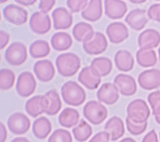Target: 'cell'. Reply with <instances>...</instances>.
I'll list each match as a JSON object with an SVG mask.
<instances>
[{"label":"cell","instance_id":"10","mask_svg":"<svg viewBox=\"0 0 160 142\" xmlns=\"http://www.w3.org/2000/svg\"><path fill=\"white\" fill-rule=\"evenodd\" d=\"M31 30L38 35H44L49 32L51 28L49 16L41 12H36L32 15L30 19Z\"/></svg>","mask_w":160,"mask_h":142},{"label":"cell","instance_id":"24","mask_svg":"<svg viewBox=\"0 0 160 142\" xmlns=\"http://www.w3.org/2000/svg\"><path fill=\"white\" fill-rule=\"evenodd\" d=\"M114 61L117 68L121 71L129 72L134 66L135 60L131 53L127 50H119L116 53Z\"/></svg>","mask_w":160,"mask_h":142},{"label":"cell","instance_id":"13","mask_svg":"<svg viewBox=\"0 0 160 142\" xmlns=\"http://www.w3.org/2000/svg\"><path fill=\"white\" fill-rule=\"evenodd\" d=\"M140 87L146 90H152L160 86V71L152 69L140 73L138 77Z\"/></svg>","mask_w":160,"mask_h":142},{"label":"cell","instance_id":"34","mask_svg":"<svg viewBox=\"0 0 160 142\" xmlns=\"http://www.w3.org/2000/svg\"><path fill=\"white\" fill-rule=\"evenodd\" d=\"M16 76L12 71L2 69L0 71V88L2 90L10 89L14 86Z\"/></svg>","mask_w":160,"mask_h":142},{"label":"cell","instance_id":"12","mask_svg":"<svg viewBox=\"0 0 160 142\" xmlns=\"http://www.w3.org/2000/svg\"><path fill=\"white\" fill-rule=\"evenodd\" d=\"M113 81L122 95L131 96L136 94L137 85L135 80L132 76L120 74L115 77Z\"/></svg>","mask_w":160,"mask_h":142},{"label":"cell","instance_id":"41","mask_svg":"<svg viewBox=\"0 0 160 142\" xmlns=\"http://www.w3.org/2000/svg\"><path fill=\"white\" fill-rule=\"evenodd\" d=\"M110 134L106 131H101L93 136L88 142H109Z\"/></svg>","mask_w":160,"mask_h":142},{"label":"cell","instance_id":"14","mask_svg":"<svg viewBox=\"0 0 160 142\" xmlns=\"http://www.w3.org/2000/svg\"><path fill=\"white\" fill-rule=\"evenodd\" d=\"M33 72L37 79L42 82L51 81L55 74L54 66L48 60L37 61L34 65Z\"/></svg>","mask_w":160,"mask_h":142},{"label":"cell","instance_id":"28","mask_svg":"<svg viewBox=\"0 0 160 142\" xmlns=\"http://www.w3.org/2000/svg\"><path fill=\"white\" fill-rule=\"evenodd\" d=\"M94 33L92 26L85 22L77 23L72 29L73 37L78 42H84L91 38Z\"/></svg>","mask_w":160,"mask_h":142},{"label":"cell","instance_id":"39","mask_svg":"<svg viewBox=\"0 0 160 142\" xmlns=\"http://www.w3.org/2000/svg\"><path fill=\"white\" fill-rule=\"evenodd\" d=\"M148 16L150 19L160 22V3L151 5L148 10Z\"/></svg>","mask_w":160,"mask_h":142},{"label":"cell","instance_id":"26","mask_svg":"<svg viewBox=\"0 0 160 142\" xmlns=\"http://www.w3.org/2000/svg\"><path fill=\"white\" fill-rule=\"evenodd\" d=\"M51 44L55 50L57 51H63L69 49L71 47L72 44V38L69 33L60 32L52 36Z\"/></svg>","mask_w":160,"mask_h":142},{"label":"cell","instance_id":"49","mask_svg":"<svg viewBox=\"0 0 160 142\" xmlns=\"http://www.w3.org/2000/svg\"><path fill=\"white\" fill-rule=\"evenodd\" d=\"M129 2L131 3H139V4L145 2V1H129Z\"/></svg>","mask_w":160,"mask_h":142},{"label":"cell","instance_id":"43","mask_svg":"<svg viewBox=\"0 0 160 142\" xmlns=\"http://www.w3.org/2000/svg\"><path fill=\"white\" fill-rule=\"evenodd\" d=\"M142 142H159L157 134L154 130H151L143 138Z\"/></svg>","mask_w":160,"mask_h":142},{"label":"cell","instance_id":"40","mask_svg":"<svg viewBox=\"0 0 160 142\" xmlns=\"http://www.w3.org/2000/svg\"><path fill=\"white\" fill-rule=\"evenodd\" d=\"M56 2L54 0H41L39 2L38 8L41 12L46 14L55 6Z\"/></svg>","mask_w":160,"mask_h":142},{"label":"cell","instance_id":"37","mask_svg":"<svg viewBox=\"0 0 160 142\" xmlns=\"http://www.w3.org/2000/svg\"><path fill=\"white\" fill-rule=\"evenodd\" d=\"M148 102L154 116L160 115V91L151 92L148 96Z\"/></svg>","mask_w":160,"mask_h":142},{"label":"cell","instance_id":"8","mask_svg":"<svg viewBox=\"0 0 160 142\" xmlns=\"http://www.w3.org/2000/svg\"><path fill=\"white\" fill-rule=\"evenodd\" d=\"M36 86V80L30 72H23L18 76L16 90L21 97H28L32 95L35 92Z\"/></svg>","mask_w":160,"mask_h":142},{"label":"cell","instance_id":"38","mask_svg":"<svg viewBox=\"0 0 160 142\" xmlns=\"http://www.w3.org/2000/svg\"><path fill=\"white\" fill-rule=\"evenodd\" d=\"M88 3L87 0H68L67 1V5L72 13L79 12L85 8Z\"/></svg>","mask_w":160,"mask_h":142},{"label":"cell","instance_id":"16","mask_svg":"<svg viewBox=\"0 0 160 142\" xmlns=\"http://www.w3.org/2000/svg\"><path fill=\"white\" fill-rule=\"evenodd\" d=\"M106 32L110 41L113 44L121 43L129 37L128 29L121 22L111 23L108 26Z\"/></svg>","mask_w":160,"mask_h":142},{"label":"cell","instance_id":"20","mask_svg":"<svg viewBox=\"0 0 160 142\" xmlns=\"http://www.w3.org/2000/svg\"><path fill=\"white\" fill-rule=\"evenodd\" d=\"M138 42L140 49H152L160 44V33L154 29L145 30L139 35Z\"/></svg>","mask_w":160,"mask_h":142},{"label":"cell","instance_id":"36","mask_svg":"<svg viewBox=\"0 0 160 142\" xmlns=\"http://www.w3.org/2000/svg\"><path fill=\"white\" fill-rule=\"evenodd\" d=\"M126 127L128 131L132 135L138 136L145 132L148 127V122L143 124H137L132 121L128 117L126 119Z\"/></svg>","mask_w":160,"mask_h":142},{"label":"cell","instance_id":"47","mask_svg":"<svg viewBox=\"0 0 160 142\" xmlns=\"http://www.w3.org/2000/svg\"><path fill=\"white\" fill-rule=\"evenodd\" d=\"M119 142H137L134 139L131 138H126L120 141Z\"/></svg>","mask_w":160,"mask_h":142},{"label":"cell","instance_id":"1","mask_svg":"<svg viewBox=\"0 0 160 142\" xmlns=\"http://www.w3.org/2000/svg\"><path fill=\"white\" fill-rule=\"evenodd\" d=\"M61 94L66 104L72 106L82 105L86 100V93L84 89L73 81L64 83L61 89Z\"/></svg>","mask_w":160,"mask_h":142},{"label":"cell","instance_id":"33","mask_svg":"<svg viewBox=\"0 0 160 142\" xmlns=\"http://www.w3.org/2000/svg\"><path fill=\"white\" fill-rule=\"evenodd\" d=\"M92 127L84 120L82 119L73 130L74 138L79 142L86 141L92 135Z\"/></svg>","mask_w":160,"mask_h":142},{"label":"cell","instance_id":"21","mask_svg":"<svg viewBox=\"0 0 160 142\" xmlns=\"http://www.w3.org/2000/svg\"><path fill=\"white\" fill-rule=\"evenodd\" d=\"M125 21L133 30L140 31L145 28L148 22L146 11L140 8L132 10L126 16Z\"/></svg>","mask_w":160,"mask_h":142},{"label":"cell","instance_id":"25","mask_svg":"<svg viewBox=\"0 0 160 142\" xmlns=\"http://www.w3.org/2000/svg\"><path fill=\"white\" fill-rule=\"evenodd\" d=\"M52 130V125L49 120L46 117H41L36 119L33 124L32 132L38 139H45Z\"/></svg>","mask_w":160,"mask_h":142},{"label":"cell","instance_id":"2","mask_svg":"<svg viewBox=\"0 0 160 142\" xmlns=\"http://www.w3.org/2000/svg\"><path fill=\"white\" fill-rule=\"evenodd\" d=\"M56 66L58 73L64 77H71L76 74L81 67V60L78 55L72 53L60 55L56 60Z\"/></svg>","mask_w":160,"mask_h":142},{"label":"cell","instance_id":"23","mask_svg":"<svg viewBox=\"0 0 160 142\" xmlns=\"http://www.w3.org/2000/svg\"><path fill=\"white\" fill-rule=\"evenodd\" d=\"M102 14V2L100 0H91L82 12V17L90 22L98 21Z\"/></svg>","mask_w":160,"mask_h":142},{"label":"cell","instance_id":"17","mask_svg":"<svg viewBox=\"0 0 160 142\" xmlns=\"http://www.w3.org/2000/svg\"><path fill=\"white\" fill-rule=\"evenodd\" d=\"M119 90L115 84L105 83L101 85L98 91L97 97L100 102L106 105H114L119 98Z\"/></svg>","mask_w":160,"mask_h":142},{"label":"cell","instance_id":"3","mask_svg":"<svg viewBox=\"0 0 160 142\" xmlns=\"http://www.w3.org/2000/svg\"><path fill=\"white\" fill-rule=\"evenodd\" d=\"M128 117L137 124H143L148 121L150 114V109L147 102L140 99L131 101L127 108Z\"/></svg>","mask_w":160,"mask_h":142},{"label":"cell","instance_id":"7","mask_svg":"<svg viewBox=\"0 0 160 142\" xmlns=\"http://www.w3.org/2000/svg\"><path fill=\"white\" fill-rule=\"evenodd\" d=\"M10 132L17 135H21L27 132L30 127V120L23 113L17 112L11 115L7 121Z\"/></svg>","mask_w":160,"mask_h":142},{"label":"cell","instance_id":"48","mask_svg":"<svg viewBox=\"0 0 160 142\" xmlns=\"http://www.w3.org/2000/svg\"><path fill=\"white\" fill-rule=\"evenodd\" d=\"M155 120L158 124H160V115L155 116Z\"/></svg>","mask_w":160,"mask_h":142},{"label":"cell","instance_id":"11","mask_svg":"<svg viewBox=\"0 0 160 142\" xmlns=\"http://www.w3.org/2000/svg\"><path fill=\"white\" fill-rule=\"evenodd\" d=\"M48 105V100L45 95H35L26 102L25 110L30 116L35 118L42 113H46Z\"/></svg>","mask_w":160,"mask_h":142},{"label":"cell","instance_id":"44","mask_svg":"<svg viewBox=\"0 0 160 142\" xmlns=\"http://www.w3.org/2000/svg\"><path fill=\"white\" fill-rule=\"evenodd\" d=\"M0 130H1V131H0V132H1V140H0V142H5L7 137V131L5 125L2 122L0 124Z\"/></svg>","mask_w":160,"mask_h":142},{"label":"cell","instance_id":"45","mask_svg":"<svg viewBox=\"0 0 160 142\" xmlns=\"http://www.w3.org/2000/svg\"><path fill=\"white\" fill-rule=\"evenodd\" d=\"M16 2L24 6H30L34 5L37 1L36 0H16Z\"/></svg>","mask_w":160,"mask_h":142},{"label":"cell","instance_id":"51","mask_svg":"<svg viewBox=\"0 0 160 142\" xmlns=\"http://www.w3.org/2000/svg\"><path fill=\"white\" fill-rule=\"evenodd\" d=\"M159 137H160V133H159Z\"/></svg>","mask_w":160,"mask_h":142},{"label":"cell","instance_id":"50","mask_svg":"<svg viewBox=\"0 0 160 142\" xmlns=\"http://www.w3.org/2000/svg\"><path fill=\"white\" fill-rule=\"evenodd\" d=\"M158 53H159V60H160V47L158 49Z\"/></svg>","mask_w":160,"mask_h":142},{"label":"cell","instance_id":"4","mask_svg":"<svg viewBox=\"0 0 160 142\" xmlns=\"http://www.w3.org/2000/svg\"><path fill=\"white\" fill-rule=\"evenodd\" d=\"M83 115L91 124L99 125L107 118L108 111L101 102L90 100L83 107Z\"/></svg>","mask_w":160,"mask_h":142},{"label":"cell","instance_id":"42","mask_svg":"<svg viewBox=\"0 0 160 142\" xmlns=\"http://www.w3.org/2000/svg\"><path fill=\"white\" fill-rule=\"evenodd\" d=\"M10 39L9 35L5 31H0V48L4 49L8 44Z\"/></svg>","mask_w":160,"mask_h":142},{"label":"cell","instance_id":"46","mask_svg":"<svg viewBox=\"0 0 160 142\" xmlns=\"http://www.w3.org/2000/svg\"><path fill=\"white\" fill-rule=\"evenodd\" d=\"M11 142H30V141L26 138L18 137V138H14L13 140H12Z\"/></svg>","mask_w":160,"mask_h":142},{"label":"cell","instance_id":"5","mask_svg":"<svg viewBox=\"0 0 160 142\" xmlns=\"http://www.w3.org/2000/svg\"><path fill=\"white\" fill-rule=\"evenodd\" d=\"M5 57L10 65L13 66H21L28 58L27 49L21 42H13L7 49Z\"/></svg>","mask_w":160,"mask_h":142},{"label":"cell","instance_id":"6","mask_svg":"<svg viewBox=\"0 0 160 142\" xmlns=\"http://www.w3.org/2000/svg\"><path fill=\"white\" fill-rule=\"evenodd\" d=\"M108 47V41L105 35L101 32H95L89 39L85 41L83 47L90 55H98L104 53Z\"/></svg>","mask_w":160,"mask_h":142},{"label":"cell","instance_id":"30","mask_svg":"<svg viewBox=\"0 0 160 142\" xmlns=\"http://www.w3.org/2000/svg\"><path fill=\"white\" fill-rule=\"evenodd\" d=\"M112 62L106 57L101 56L96 58L91 62L90 67L99 76H108L112 69Z\"/></svg>","mask_w":160,"mask_h":142},{"label":"cell","instance_id":"19","mask_svg":"<svg viewBox=\"0 0 160 142\" xmlns=\"http://www.w3.org/2000/svg\"><path fill=\"white\" fill-rule=\"evenodd\" d=\"M78 81L89 90L97 89L101 82V76H99L91 67L82 69L78 76Z\"/></svg>","mask_w":160,"mask_h":142},{"label":"cell","instance_id":"22","mask_svg":"<svg viewBox=\"0 0 160 142\" xmlns=\"http://www.w3.org/2000/svg\"><path fill=\"white\" fill-rule=\"evenodd\" d=\"M104 130L110 134L111 141H117L124 135L125 128L124 122L121 118L114 116L106 122Z\"/></svg>","mask_w":160,"mask_h":142},{"label":"cell","instance_id":"35","mask_svg":"<svg viewBox=\"0 0 160 142\" xmlns=\"http://www.w3.org/2000/svg\"><path fill=\"white\" fill-rule=\"evenodd\" d=\"M48 142H72V138L68 130L58 129L49 136Z\"/></svg>","mask_w":160,"mask_h":142},{"label":"cell","instance_id":"32","mask_svg":"<svg viewBox=\"0 0 160 142\" xmlns=\"http://www.w3.org/2000/svg\"><path fill=\"white\" fill-rule=\"evenodd\" d=\"M49 43L44 40H37L30 46L29 51L31 56L33 58H41L47 56L50 53Z\"/></svg>","mask_w":160,"mask_h":142},{"label":"cell","instance_id":"27","mask_svg":"<svg viewBox=\"0 0 160 142\" xmlns=\"http://www.w3.org/2000/svg\"><path fill=\"white\" fill-rule=\"evenodd\" d=\"M79 113L74 108H66L59 115L58 122L61 126L71 128L79 122Z\"/></svg>","mask_w":160,"mask_h":142},{"label":"cell","instance_id":"29","mask_svg":"<svg viewBox=\"0 0 160 142\" xmlns=\"http://www.w3.org/2000/svg\"><path fill=\"white\" fill-rule=\"evenodd\" d=\"M137 61L141 67L147 68L154 66L157 63V56L153 49H139L136 55Z\"/></svg>","mask_w":160,"mask_h":142},{"label":"cell","instance_id":"15","mask_svg":"<svg viewBox=\"0 0 160 142\" xmlns=\"http://www.w3.org/2000/svg\"><path fill=\"white\" fill-rule=\"evenodd\" d=\"M53 27L57 30H67L69 28L73 22L72 16L64 7L57 8L52 12Z\"/></svg>","mask_w":160,"mask_h":142},{"label":"cell","instance_id":"18","mask_svg":"<svg viewBox=\"0 0 160 142\" xmlns=\"http://www.w3.org/2000/svg\"><path fill=\"white\" fill-rule=\"evenodd\" d=\"M104 8L106 16L112 19L122 18L128 11L126 3L119 0H106Z\"/></svg>","mask_w":160,"mask_h":142},{"label":"cell","instance_id":"31","mask_svg":"<svg viewBox=\"0 0 160 142\" xmlns=\"http://www.w3.org/2000/svg\"><path fill=\"white\" fill-rule=\"evenodd\" d=\"M45 96L47 97L49 102L46 113L49 116L56 115L62 108V101L59 94L56 90H50L46 93Z\"/></svg>","mask_w":160,"mask_h":142},{"label":"cell","instance_id":"9","mask_svg":"<svg viewBox=\"0 0 160 142\" xmlns=\"http://www.w3.org/2000/svg\"><path fill=\"white\" fill-rule=\"evenodd\" d=\"M3 14L7 21L16 25L25 24L28 17L27 10L14 4H10L5 7L3 10Z\"/></svg>","mask_w":160,"mask_h":142}]
</instances>
